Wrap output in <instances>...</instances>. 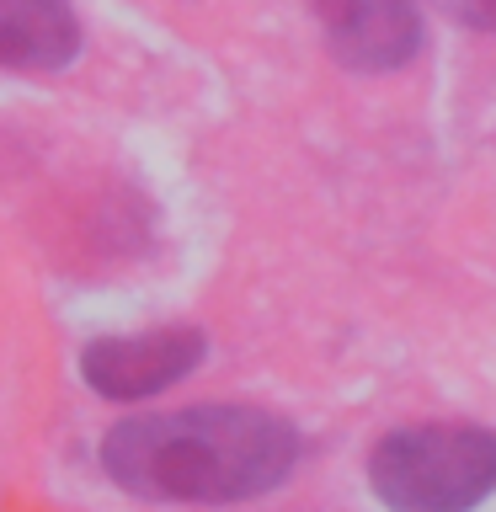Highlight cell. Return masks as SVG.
Returning a JSON list of instances; mask_svg holds the SVG:
<instances>
[{"label": "cell", "mask_w": 496, "mask_h": 512, "mask_svg": "<svg viewBox=\"0 0 496 512\" xmlns=\"http://www.w3.org/2000/svg\"><path fill=\"white\" fill-rule=\"evenodd\" d=\"M299 464L294 422L262 406H187L118 422L102 438L112 486L144 502H251Z\"/></svg>", "instance_id": "6da1fadb"}, {"label": "cell", "mask_w": 496, "mask_h": 512, "mask_svg": "<svg viewBox=\"0 0 496 512\" xmlns=\"http://www.w3.org/2000/svg\"><path fill=\"white\" fill-rule=\"evenodd\" d=\"M368 486L390 512H475L496 496V432L470 422L395 427L368 454Z\"/></svg>", "instance_id": "7a4b0ae2"}, {"label": "cell", "mask_w": 496, "mask_h": 512, "mask_svg": "<svg viewBox=\"0 0 496 512\" xmlns=\"http://www.w3.org/2000/svg\"><path fill=\"white\" fill-rule=\"evenodd\" d=\"M203 331L198 326H155L128 336H96L80 352V379L107 400H144L155 390H171L203 363Z\"/></svg>", "instance_id": "3957f363"}, {"label": "cell", "mask_w": 496, "mask_h": 512, "mask_svg": "<svg viewBox=\"0 0 496 512\" xmlns=\"http://www.w3.org/2000/svg\"><path fill=\"white\" fill-rule=\"evenodd\" d=\"M315 16L326 48L358 75L400 70L422 48V16L411 0H315Z\"/></svg>", "instance_id": "277c9868"}, {"label": "cell", "mask_w": 496, "mask_h": 512, "mask_svg": "<svg viewBox=\"0 0 496 512\" xmlns=\"http://www.w3.org/2000/svg\"><path fill=\"white\" fill-rule=\"evenodd\" d=\"M80 54L70 0H0V70H59Z\"/></svg>", "instance_id": "5b68a950"}, {"label": "cell", "mask_w": 496, "mask_h": 512, "mask_svg": "<svg viewBox=\"0 0 496 512\" xmlns=\"http://www.w3.org/2000/svg\"><path fill=\"white\" fill-rule=\"evenodd\" d=\"M438 11H448L454 22L464 27H480V32H496V0H432Z\"/></svg>", "instance_id": "8992f818"}]
</instances>
